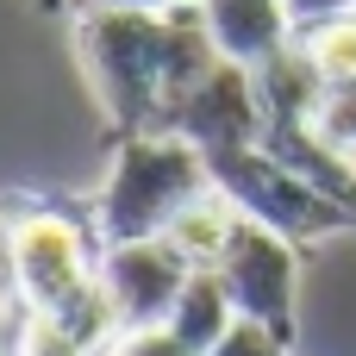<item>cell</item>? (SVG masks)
I'll use <instances>...</instances> for the list:
<instances>
[{
  "mask_svg": "<svg viewBox=\"0 0 356 356\" xmlns=\"http://www.w3.org/2000/svg\"><path fill=\"white\" fill-rule=\"evenodd\" d=\"M338 13H356V0H288L294 31H300V25H319V19H338Z\"/></svg>",
  "mask_w": 356,
  "mask_h": 356,
  "instance_id": "9a60e30c",
  "label": "cell"
},
{
  "mask_svg": "<svg viewBox=\"0 0 356 356\" xmlns=\"http://www.w3.org/2000/svg\"><path fill=\"white\" fill-rule=\"evenodd\" d=\"M75 56L81 75L106 113L113 138H138V131H169L175 100L213 69L225 63L200 0L144 13V6H81L75 13Z\"/></svg>",
  "mask_w": 356,
  "mask_h": 356,
  "instance_id": "6da1fadb",
  "label": "cell"
},
{
  "mask_svg": "<svg viewBox=\"0 0 356 356\" xmlns=\"http://www.w3.org/2000/svg\"><path fill=\"white\" fill-rule=\"evenodd\" d=\"M232 325H238V307H232L219 269H194L188 288H181V300H175V313H169V332L181 338L188 356H207Z\"/></svg>",
  "mask_w": 356,
  "mask_h": 356,
  "instance_id": "9c48e42d",
  "label": "cell"
},
{
  "mask_svg": "<svg viewBox=\"0 0 356 356\" xmlns=\"http://www.w3.org/2000/svg\"><path fill=\"white\" fill-rule=\"evenodd\" d=\"M31 6H38V13H63L69 0H31Z\"/></svg>",
  "mask_w": 356,
  "mask_h": 356,
  "instance_id": "ac0fdd59",
  "label": "cell"
},
{
  "mask_svg": "<svg viewBox=\"0 0 356 356\" xmlns=\"http://www.w3.org/2000/svg\"><path fill=\"white\" fill-rule=\"evenodd\" d=\"M294 44L313 56V69L338 88V81H356V13H338V19H319V25H300Z\"/></svg>",
  "mask_w": 356,
  "mask_h": 356,
  "instance_id": "8fae6325",
  "label": "cell"
},
{
  "mask_svg": "<svg viewBox=\"0 0 356 356\" xmlns=\"http://www.w3.org/2000/svg\"><path fill=\"white\" fill-rule=\"evenodd\" d=\"M75 13L81 6H144V13H163V6H181V0H69Z\"/></svg>",
  "mask_w": 356,
  "mask_h": 356,
  "instance_id": "2e32d148",
  "label": "cell"
},
{
  "mask_svg": "<svg viewBox=\"0 0 356 356\" xmlns=\"http://www.w3.org/2000/svg\"><path fill=\"white\" fill-rule=\"evenodd\" d=\"M207 169H213V188L238 207V219H257V225L294 238L300 250L356 225L350 207H338L325 188H313L307 175H294V169H288L282 156H269L263 144L219 150V156H207Z\"/></svg>",
  "mask_w": 356,
  "mask_h": 356,
  "instance_id": "277c9868",
  "label": "cell"
},
{
  "mask_svg": "<svg viewBox=\"0 0 356 356\" xmlns=\"http://www.w3.org/2000/svg\"><path fill=\"white\" fill-rule=\"evenodd\" d=\"M0 238H6L19 300L38 313H63L81 288L100 282V257H88V250H106L94 232V213L75 219L63 207H19V213H0Z\"/></svg>",
  "mask_w": 356,
  "mask_h": 356,
  "instance_id": "3957f363",
  "label": "cell"
},
{
  "mask_svg": "<svg viewBox=\"0 0 356 356\" xmlns=\"http://www.w3.org/2000/svg\"><path fill=\"white\" fill-rule=\"evenodd\" d=\"M232 232H238V207H232L219 188H207L194 207H181V213H175V225H169L163 238L188 257V269H219V257H225Z\"/></svg>",
  "mask_w": 356,
  "mask_h": 356,
  "instance_id": "30bf717a",
  "label": "cell"
},
{
  "mask_svg": "<svg viewBox=\"0 0 356 356\" xmlns=\"http://www.w3.org/2000/svg\"><path fill=\"white\" fill-rule=\"evenodd\" d=\"M207 356H288V338H275V332L257 325V319H238Z\"/></svg>",
  "mask_w": 356,
  "mask_h": 356,
  "instance_id": "4fadbf2b",
  "label": "cell"
},
{
  "mask_svg": "<svg viewBox=\"0 0 356 356\" xmlns=\"http://www.w3.org/2000/svg\"><path fill=\"white\" fill-rule=\"evenodd\" d=\"M313 131H319L332 150L356 156V81L325 88V100H319V113H313Z\"/></svg>",
  "mask_w": 356,
  "mask_h": 356,
  "instance_id": "7c38bea8",
  "label": "cell"
},
{
  "mask_svg": "<svg viewBox=\"0 0 356 356\" xmlns=\"http://www.w3.org/2000/svg\"><path fill=\"white\" fill-rule=\"evenodd\" d=\"M219 282H225L238 319H257V325H269L275 338L294 344V332H300V313H294V300H300V244L294 238H282L257 219H238V232L219 257Z\"/></svg>",
  "mask_w": 356,
  "mask_h": 356,
  "instance_id": "5b68a950",
  "label": "cell"
},
{
  "mask_svg": "<svg viewBox=\"0 0 356 356\" xmlns=\"http://www.w3.org/2000/svg\"><path fill=\"white\" fill-rule=\"evenodd\" d=\"M207 188H213L207 150H194L188 138H175V131L119 138L106 188L94 200V232H100L106 250L113 244H138V238H163L175 225V213L194 207Z\"/></svg>",
  "mask_w": 356,
  "mask_h": 356,
  "instance_id": "7a4b0ae2",
  "label": "cell"
},
{
  "mask_svg": "<svg viewBox=\"0 0 356 356\" xmlns=\"http://www.w3.org/2000/svg\"><path fill=\"white\" fill-rule=\"evenodd\" d=\"M169 131L188 138L194 150L219 156V150H244V144H263V94H257V75L244 63H213L169 113Z\"/></svg>",
  "mask_w": 356,
  "mask_h": 356,
  "instance_id": "8992f818",
  "label": "cell"
},
{
  "mask_svg": "<svg viewBox=\"0 0 356 356\" xmlns=\"http://www.w3.org/2000/svg\"><path fill=\"white\" fill-rule=\"evenodd\" d=\"M188 257L169 244V238H138V244H113L100 250V282L119 307V325L138 332V325H169L181 288H188Z\"/></svg>",
  "mask_w": 356,
  "mask_h": 356,
  "instance_id": "52a82bcc",
  "label": "cell"
},
{
  "mask_svg": "<svg viewBox=\"0 0 356 356\" xmlns=\"http://www.w3.org/2000/svg\"><path fill=\"white\" fill-rule=\"evenodd\" d=\"M207 13V31L219 44V56L257 69L269 63L275 50L294 44V19H288V0H200Z\"/></svg>",
  "mask_w": 356,
  "mask_h": 356,
  "instance_id": "ba28073f",
  "label": "cell"
},
{
  "mask_svg": "<svg viewBox=\"0 0 356 356\" xmlns=\"http://www.w3.org/2000/svg\"><path fill=\"white\" fill-rule=\"evenodd\" d=\"M100 356H188V350L169 325H138V332H119Z\"/></svg>",
  "mask_w": 356,
  "mask_h": 356,
  "instance_id": "5bb4252c",
  "label": "cell"
},
{
  "mask_svg": "<svg viewBox=\"0 0 356 356\" xmlns=\"http://www.w3.org/2000/svg\"><path fill=\"white\" fill-rule=\"evenodd\" d=\"M6 294H19V288H13V263H6V238H0V319H6Z\"/></svg>",
  "mask_w": 356,
  "mask_h": 356,
  "instance_id": "e0dca14e",
  "label": "cell"
}]
</instances>
